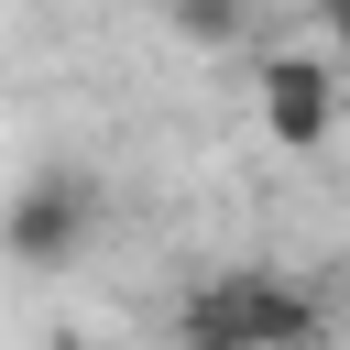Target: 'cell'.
<instances>
[{"label":"cell","instance_id":"cell-3","mask_svg":"<svg viewBox=\"0 0 350 350\" xmlns=\"http://www.w3.org/2000/svg\"><path fill=\"white\" fill-rule=\"evenodd\" d=\"M208 295L230 317V350H317L328 339V306L273 262H230V273H208Z\"/></svg>","mask_w":350,"mask_h":350},{"label":"cell","instance_id":"cell-2","mask_svg":"<svg viewBox=\"0 0 350 350\" xmlns=\"http://www.w3.org/2000/svg\"><path fill=\"white\" fill-rule=\"evenodd\" d=\"M88 241H98V175L44 164V175L11 186V208H0V252H11L22 273H66Z\"/></svg>","mask_w":350,"mask_h":350},{"label":"cell","instance_id":"cell-1","mask_svg":"<svg viewBox=\"0 0 350 350\" xmlns=\"http://www.w3.org/2000/svg\"><path fill=\"white\" fill-rule=\"evenodd\" d=\"M252 120H262L273 153H328L339 120H350V77L328 55H306V44H273L262 77H252Z\"/></svg>","mask_w":350,"mask_h":350},{"label":"cell","instance_id":"cell-4","mask_svg":"<svg viewBox=\"0 0 350 350\" xmlns=\"http://www.w3.org/2000/svg\"><path fill=\"white\" fill-rule=\"evenodd\" d=\"M175 33H186V44H241L252 22H241L230 0H186V11H175Z\"/></svg>","mask_w":350,"mask_h":350},{"label":"cell","instance_id":"cell-5","mask_svg":"<svg viewBox=\"0 0 350 350\" xmlns=\"http://www.w3.org/2000/svg\"><path fill=\"white\" fill-rule=\"evenodd\" d=\"M317 33H328V66H350V0H328V11H317Z\"/></svg>","mask_w":350,"mask_h":350}]
</instances>
